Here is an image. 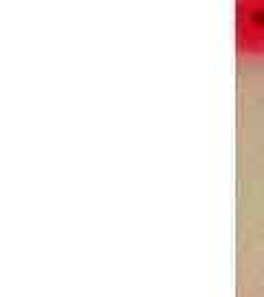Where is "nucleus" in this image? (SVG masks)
Returning a JSON list of instances; mask_svg holds the SVG:
<instances>
[{
  "instance_id": "1",
  "label": "nucleus",
  "mask_w": 264,
  "mask_h": 297,
  "mask_svg": "<svg viewBox=\"0 0 264 297\" xmlns=\"http://www.w3.org/2000/svg\"><path fill=\"white\" fill-rule=\"evenodd\" d=\"M236 49L264 60V0H236Z\"/></svg>"
}]
</instances>
